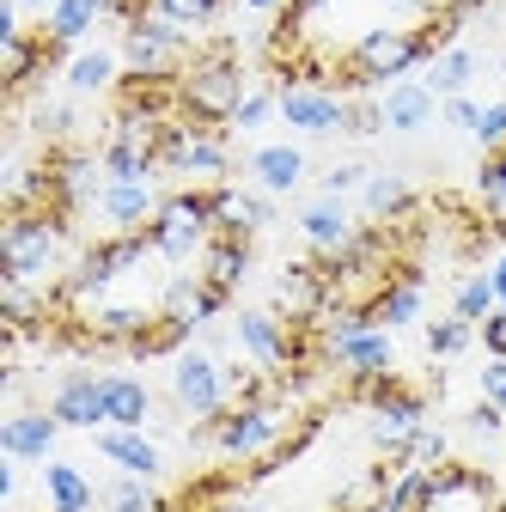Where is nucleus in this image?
Masks as SVG:
<instances>
[{
	"label": "nucleus",
	"instance_id": "nucleus-42",
	"mask_svg": "<svg viewBox=\"0 0 506 512\" xmlns=\"http://www.w3.org/2000/svg\"><path fill=\"white\" fill-rule=\"evenodd\" d=\"M19 7H43V13H49V7H55V0H19Z\"/></svg>",
	"mask_w": 506,
	"mask_h": 512
},
{
	"label": "nucleus",
	"instance_id": "nucleus-14",
	"mask_svg": "<svg viewBox=\"0 0 506 512\" xmlns=\"http://www.w3.org/2000/svg\"><path fill=\"white\" fill-rule=\"evenodd\" d=\"M55 439H61V421L49 409H19L0 421V452L7 458H49Z\"/></svg>",
	"mask_w": 506,
	"mask_h": 512
},
{
	"label": "nucleus",
	"instance_id": "nucleus-25",
	"mask_svg": "<svg viewBox=\"0 0 506 512\" xmlns=\"http://www.w3.org/2000/svg\"><path fill=\"white\" fill-rule=\"evenodd\" d=\"M68 92H116V55L110 49H86L68 61Z\"/></svg>",
	"mask_w": 506,
	"mask_h": 512
},
{
	"label": "nucleus",
	"instance_id": "nucleus-3",
	"mask_svg": "<svg viewBox=\"0 0 506 512\" xmlns=\"http://www.w3.org/2000/svg\"><path fill=\"white\" fill-rule=\"evenodd\" d=\"M415 512H506V494H500V482L482 464L446 458V464H433L427 494H421Z\"/></svg>",
	"mask_w": 506,
	"mask_h": 512
},
{
	"label": "nucleus",
	"instance_id": "nucleus-13",
	"mask_svg": "<svg viewBox=\"0 0 506 512\" xmlns=\"http://www.w3.org/2000/svg\"><path fill=\"white\" fill-rule=\"evenodd\" d=\"M196 275H202L208 287H220V293H238L244 275H250V238H244V232H214L208 250L196 256Z\"/></svg>",
	"mask_w": 506,
	"mask_h": 512
},
{
	"label": "nucleus",
	"instance_id": "nucleus-17",
	"mask_svg": "<svg viewBox=\"0 0 506 512\" xmlns=\"http://www.w3.org/2000/svg\"><path fill=\"white\" fill-rule=\"evenodd\" d=\"M415 317H421V269H403L385 293L366 305V324H378V330H403V324H415Z\"/></svg>",
	"mask_w": 506,
	"mask_h": 512
},
{
	"label": "nucleus",
	"instance_id": "nucleus-4",
	"mask_svg": "<svg viewBox=\"0 0 506 512\" xmlns=\"http://www.w3.org/2000/svg\"><path fill=\"white\" fill-rule=\"evenodd\" d=\"M189 31L183 25H171V19H159V13H147V19H135L129 31H122V61H129V74H159V80H177L183 74V61H189Z\"/></svg>",
	"mask_w": 506,
	"mask_h": 512
},
{
	"label": "nucleus",
	"instance_id": "nucleus-16",
	"mask_svg": "<svg viewBox=\"0 0 506 512\" xmlns=\"http://www.w3.org/2000/svg\"><path fill=\"white\" fill-rule=\"evenodd\" d=\"M299 232H305V244H311V256H330V250H342L360 226L348 220V208L336 202V196H318L311 208H299Z\"/></svg>",
	"mask_w": 506,
	"mask_h": 512
},
{
	"label": "nucleus",
	"instance_id": "nucleus-9",
	"mask_svg": "<svg viewBox=\"0 0 506 512\" xmlns=\"http://www.w3.org/2000/svg\"><path fill=\"white\" fill-rule=\"evenodd\" d=\"M49 415L61 427H74V433L110 427V415H104V378L98 372H61L55 391H49Z\"/></svg>",
	"mask_w": 506,
	"mask_h": 512
},
{
	"label": "nucleus",
	"instance_id": "nucleus-22",
	"mask_svg": "<svg viewBox=\"0 0 506 512\" xmlns=\"http://www.w3.org/2000/svg\"><path fill=\"white\" fill-rule=\"evenodd\" d=\"M98 19H110V0H55L43 13V31L55 43H80L86 31H98Z\"/></svg>",
	"mask_w": 506,
	"mask_h": 512
},
{
	"label": "nucleus",
	"instance_id": "nucleus-33",
	"mask_svg": "<svg viewBox=\"0 0 506 512\" xmlns=\"http://www.w3.org/2000/svg\"><path fill=\"white\" fill-rule=\"evenodd\" d=\"M366 177H372V171H366L360 159H342V165H330V171H324V196H336V202H342V196H354V189H366Z\"/></svg>",
	"mask_w": 506,
	"mask_h": 512
},
{
	"label": "nucleus",
	"instance_id": "nucleus-29",
	"mask_svg": "<svg viewBox=\"0 0 506 512\" xmlns=\"http://www.w3.org/2000/svg\"><path fill=\"white\" fill-rule=\"evenodd\" d=\"M452 311L464 317V324H482V317L494 311V287H488V275H464L458 293H452Z\"/></svg>",
	"mask_w": 506,
	"mask_h": 512
},
{
	"label": "nucleus",
	"instance_id": "nucleus-10",
	"mask_svg": "<svg viewBox=\"0 0 506 512\" xmlns=\"http://www.w3.org/2000/svg\"><path fill=\"white\" fill-rule=\"evenodd\" d=\"M159 189H153V177H110L104 189H98V220L110 226V232H141L153 214H159Z\"/></svg>",
	"mask_w": 506,
	"mask_h": 512
},
{
	"label": "nucleus",
	"instance_id": "nucleus-31",
	"mask_svg": "<svg viewBox=\"0 0 506 512\" xmlns=\"http://www.w3.org/2000/svg\"><path fill=\"white\" fill-rule=\"evenodd\" d=\"M269 116H281V92H269V86H257V92H244V104H238V116H232V128H263Z\"/></svg>",
	"mask_w": 506,
	"mask_h": 512
},
{
	"label": "nucleus",
	"instance_id": "nucleus-35",
	"mask_svg": "<svg viewBox=\"0 0 506 512\" xmlns=\"http://www.w3.org/2000/svg\"><path fill=\"white\" fill-rule=\"evenodd\" d=\"M476 342L488 348V360H506V305H494L482 324H476Z\"/></svg>",
	"mask_w": 506,
	"mask_h": 512
},
{
	"label": "nucleus",
	"instance_id": "nucleus-38",
	"mask_svg": "<svg viewBox=\"0 0 506 512\" xmlns=\"http://www.w3.org/2000/svg\"><path fill=\"white\" fill-rule=\"evenodd\" d=\"M482 397L506 409V360H488V366H482Z\"/></svg>",
	"mask_w": 506,
	"mask_h": 512
},
{
	"label": "nucleus",
	"instance_id": "nucleus-26",
	"mask_svg": "<svg viewBox=\"0 0 506 512\" xmlns=\"http://www.w3.org/2000/svg\"><path fill=\"white\" fill-rule=\"evenodd\" d=\"M470 342H476V324H464L458 311H446V317H433V324H427V354L433 360H458Z\"/></svg>",
	"mask_w": 506,
	"mask_h": 512
},
{
	"label": "nucleus",
	"instance_id": "nucleus-19",
	"mask_svg": "<svg viewBox=\"0 0 506 512\" xmlns=\"http://www.w3.org/2000/svg\"><path fill=\"white\" fill-rule=\"evenodd\" d=\"M378 104H385V122L397 128V135H421V128L433 122V92L421 80H397L378 92Z\"/></svg>",
	"mask_w": 506,
	"mask_h": 512
},
{
	"label": "nucleus",
	"instance_id": "nucleus-27",
	"mask_svg": "<svg viewBox=\"0 0 506 512\" xmlns=\"http://www.w3.org/2000/svg\"><path fill=\"white\" fill-rule=\"evenodd\" d=\"M226 7H232V0H153V13H159V19H171V25H183V31L214 25Z\"/></svg>",
	"mask_w": 506,
	"mask_h": 512
},
{
	"label": "nucleus",
	"instance_id": "nucleus-12",
	"mask_svg": "<svg viewBox=\"0 0 506 512\" xmlns=\"http://www.w3.org/2000/svg\"><path fill=\"white\" fill-rule=\"evenodd\" d=\"M98 439V458H110L122 476H159L165 470V452H159V439L153 433H141V427H104V433H92Z\"/></svg>",
	"mask_w": 506,
	"mask_h": 512
},
{
	"label": "nucleus",
	"instance_id": "nucleus-21",
	"mask_svg": "<svg viewBox=\"0 0 506 512\" xmlns=\"http://www.w3.org/2000/svg\"><path fill=\"white\" fill-rule=\"evenodd\" d=\"M360 202H366L372 220H385V226H391V220H409V214H415V189H409L397 171H372L366 189H360Z\"/></svg>",
	"mask_w": 506,
	"mask_h": 512
},
{
	"label": "nucleus",
	"instance_id": "nucleus-18",
	"mask_svg": "<svg viewBox=\"0 0 506 512\" xmlns=\"http://www.w3.org/2000/svg\"><path fill=\"white\" fill-rule=\"evenodd\" d=\"M43 500H49V512H92L98 506L86 470L80 464H61V458H43Z\"/></svg>",
	"mask_w": 506,
	"mask_h": 512
},
{
	"label": "nucleus",
	"instance_id": "nucleus-23",
	"mask_svg": "<svg viewBox=\"0 0 506 512\" xmlns=\"http://www.w3.org/2000/svg\"><path fill=\"white\" fill-rule=\"evenodd\" d=\"M476 208L488 214L494 238H506V147L482 153V165H476Z\"/></svg>",
	"mask_w": 506,
	"mask_h": 512
},
{
	"label": "nucleus",
	"instance_id": "nucleus-1",
	"mask_svg": "<svg viewBox=\"0 0 506 512\" xmlns=\"http://www.w3.org/2000/svg\"><path fill=\"white\" fill-rule=\"evenodd\" d=\"M244 61H238V43L232 37H214V43H196L177 74V116L196 122V128H232L238 104H244Z\"/></svg>",
	"mask_w": 506,
	"mask_h": 512
},
{
	"label": "nucleus",
	"instance_id": "nucleus-24",
	"mask_svg": "<svg viewBox=\"0 0 506 512\" xmlns=\"http://www.w3.org/2000/svg\"><path fill=\"white\" fill-rule=\"evenodd\" d=\"M470 80H476V55L464 49V43H452V49H439L433 61H427V92L433 98H458V92H470Z\"/></svg>",
	"mask_w": 506,
	"mask_h": 512
},
{
	"label": "nucleus",
	"instance_id": "nucleus-28",
	"mask_svg": "<svg viewBox=\"0 0 506 512\" xmlns=\"http://www.w3.org/2000/svg\"><path fill=\"white\" fill-rule=\"evenodd\" d=\"M385 104L378 98H366V92H354L348 98V122H342V135H354V141H372V135H385Z\"/></svg>",
	"mask_w": 506,
	"mask_h": 512
},
{
	"label": "nucleus",
	"instance_id": "nucleus-5",
	"mask_svg": "<svg viewBox=\"0 0 506 512\" xmlns=\"http://www.w3.org/2000/svg\"><path fill=\"white\" fill-rule=\"evenodd\" d=\"M165 512H275V506L263 500V482H250V476L232 464V470L189 476V482L165 500Z\"/></svg>",
	"mask_w": 506,
	"mask_h": 512
},
{
	"label": "nucleus",
	"instance_id": "nucleus-6",
	"mask_svg": "<svg viewBox=\"0 0 506 512\" xmlns=\"http://www.w3.org/2000/svg\"><path fill=\"white\" fill-rule=\"evenodd\" d=\"M171 403H177L189 421H214L220 409H232L226 366H220L214 354H177V372H171Z\"/></svg>",
	"mask_w": 506,
	"mask_h": 512
},
{
	"label": "nucleus",
	"instance_id": "nucleus-8",
	"mask_svg": "<svg viewBox=\"0 0 506 512\" xmlns=\"http://www.w3.org/2000/svg\"><path fill=\"white\" fill-rule=\"evenodd\" d=\"M348 397L372 415H385V421H403V427H421L427 421V391H415V384L403 372H378V378H354L348 384Z\"/></svg>",
	"mask_w": 506,
	"mask_h": 512
},
{
	"label": "nucleus",
	"instance_id": "nucleus-39",
	"mask_svg": "<svg viewBox=\"0 0 506 512\" xmlns=\"http://www.w3.org/2000/svg\"><path fill=\"white\" fill-rule=\"evenodd\" d=\"M482 275H488V287H494V305H506V250L488 256V269H482Z\"/></svg>",
	"mask_w": 506,
	"mask_h": 512
},
{
	"label": "nucleus",
	"instance_id": "nucleus-20",
	"mask_svg": "<svg viewBox=\"0 0 506 512\" xmlns=\"http://www.w3.org/2000/svg\"><path fill=\"white\" fill-rule=\"evenodd\" d=\"M104 415H110V427H147L153 391L129 372H104Z\"/></svg>",
	"mask_w": 506,
	"mask_h": 512
},
{
	"label": "nucleus",
	"instance_id": "nucleus-37",
	"mask_svg": "<svg viewBox=\"0 0 506 512\" xmlns=\"http://www.w3.org/2000/svg\"><path fill=\"white\" fill-rule=\"evenodd\" d=\"M446 122H452V128H464V135H476V122H482V104L458 92V98H446Z\"/></svg>",
	"mask_w": 506,
	"mask_h": 512
},
{
	"label": "nucleus",
	"instance_id": "nucleus-7",
	"mask_svg": "<svg viewBox=\"0 0 506 512\" xmlns=\"http://www.w3.org/2000/svg\"><path fill=\"white\" fill-rule=\"evenodd\" d=\"M281 92V122L299 128V135H342L348 122V92L336 86H275Z\"/></svg>",
	"mask_w": 506,
	"mask_h": 512
},
{
	"label": "nucleus",
	"instance_id": "nucleus-32",
	"mask_svg": "<svg viewBox=\"0 0 506 512\" xmlns=\"http://www.w3.org/2000/svg\"><path fill=\"white\" fill-rule=\"evenodd\" d=\"M446 458H452V445H446V433H439V427H427V421H421V427H415V439H409V464H427V470H433V464H446Z\"/></svg>",
	"mask_w": 506,
	"mask_h": 512
},
{
	"label": "nucleus",
	"instance_id": "nucleus-41",
	"mask_svg": "<svg viewBox=\"0 0 506 512\" xmlns=\"http://www.w3.org/2000/svg\"><path fill=\"white\" fill-rule=\"evenodd\" d=\"M287 7H293L299 19H311V13H324V7H336V0H287Z\"/></svg>",
	"mask_w": 506,
	"mask_h": 512
},
{
	"label": "nucleus",
	"instance_id": "nucleus-15",
	"mask_svg": "<svg viewBox=\"0 0 506 512\" xmlns=\"http://www.w3.org/2000/svg\"><path fill=\"white\" fill-rule=\"evenodd\" d=\"M250 183H257L263 196H293V189L305 183V153L293 141L257 147V153H250Z\"/></svg>",
	"mask_w": 506,
	"mask_h": 512
},
{
	"label": "nucleus",
	"instance_id": "nucleus-36",
	"mask_svg": "<svg viewBox=\"0 0 506 512\" xmlns=\"http://www.w3.org/2000/svg\"><path fill=\"white\" fill-rule=\"evenodd\" d=\"M464 421H470V433H482V439H500V433H506V409H500V403H488V397H482Z\"/></svg>",
	"mask_w": 506,
	"mask_h": 512
},
{
	"label": "nucleus",
	"instance_id": "nucleus-34",
	"mask_svg": "<svg viewBox=\"0 0 506 512\" xmlns=\"http://www.w3.org/2000/svg\"><path fill=\"white\" fill-rule=\"evenodd\" d=\"M476 147H482V153L506 147V98H500V104H482V122H476Z\"/></svg>",
	"mask_w": 506,
	"mask_h": 512
},
{
	"label": "nucleus",
	"instance_id": "nucleus-30",
	"mask_svg": "<svg viewBox=\"0 0 506 512\" xmlns=\"http://www.w3.org/2000/svg\"><path fill=\"white\" fill-rule=\"evenodd\" d=\"M74 104H37V116H31V128L49 141V147H61V141H74Z\"/></svg>",
	"mask_w": 506,
	"mask_h": 512
},
{
	"label": "nucleus",
	"instance_id": "nucleus-11",
	"mask_svg": "<svg viewBox=\"0 0 506 512\" xmlns=\"http://www.w3.org/2000/svg\"><path fill=\"white\" fill-rule=\"evenodd\" d=\"M0 49H7V74H0V80H7V92H13V98H25L37 80H49V68H55L61 55H68V43H55L43 25H37V31L7 37Z\"/></svg>",
	"mask_w": 506,
	"mask_h": 512
},
{
	"label": "nucleus",
	"instance_id": "nucleus-40",
	"mask_svg": "<svg viewBox=\"0 0 506 512\" xmlns=\"http://www.w3.org/2000/svg\"><path fill=\"white\" fill-rule=\"evenodd\" d=\"M244 13H263V19H281L287 13V0H238Z\"/></svg>",
	"mask_w": 506,
	"mask_h": 512
},
{
	"label": "nucleus",
	"instance_id": "nucleus-2",
	"mask_svg": "<svg viewBox=\"0 0 506 512\" xmlns=\"http://www.w3.org/2000/svg\"><path fill=\"white\" fill-rule=\"evenodd\" d=\"M68 263V214L61 208H13L0 232V275L7 281H37L55 287Z\"/></svg>",
	"mask_w": 506,
	"mask_h": 512
}]
</instances>
